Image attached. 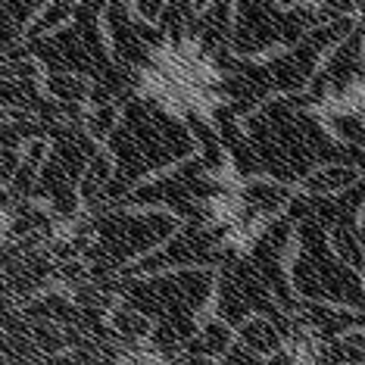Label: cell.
I'll return each mask as SVG.
<instances>
[{
	"instance_id": "6da1fadb",
	"label": "cell",
	"mask_w": 365,
	"mask_h": 365,
	"mask_svg": "<svg viewBox=\"0 0 365 365\" xmlns=\"http://www.w3.org/2000/svg\"><path fill=\"white\" fill-rule=\"evenodd\" d=\"M365 169L359 163H322L297 178V194L300 197H340L359 185Z\"/></svg>"
},
{
	"instance_id": "7a4b0ae2",
	"label": "cell",
	"mask_w": 365,
	"mask_h": 365,
	"mask_svg": "<svg viewBox=\"0 0 365 365\" xmlns=\"http://www.w3.org/2000/svg\"><path fill=\"white\" fill-rule=\"evenodd\" d=\"M278 10H306L315 16V0H275Z\"/></svg>"
}]
</instances>
